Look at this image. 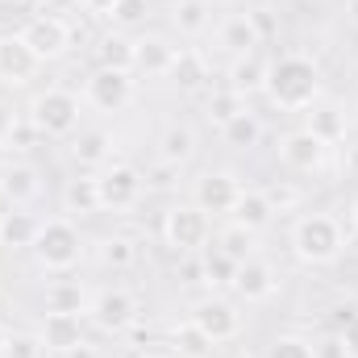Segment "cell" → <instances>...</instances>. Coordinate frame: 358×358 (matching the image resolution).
<instances>
[{"instance_id": "83f0119b", "label": "cell", "mask_w": 358, "mask_h": 358, "mask_svg": "<svg viewBox=\"0 0 358 358\" xmlns=\"http://www.w3.org/2000/svg\"><path fill=\"white\" fill-rule=\"evenodd\" d=\"M304 129H308L317 142L334 146V142H342V138H346V117H342V108H313Z\"/></svg>"}, {"instance_id": "e575fe53", "label": "cell", "mask_w": 358, "mask_h": 358, "mask_svg": "<svg viewBox=\"0 0 358 358\" xmlns=\"http://www.w3.org/2000/svg\"><path fill=\"white\" fill-rule=\"evenodd\" d=\"M171 342H176V355L179 358H208V350H213V342H208L192 321H183V325L171 329Z\"/></svg>"}, {"instance_id": "e0dca14e", "label": "cell", "mask_w": 358, "mask_h": 358, "mask_svg": "<svg viewBox=\"0 0 358 358\" xmlns=\"http://www.w3.org/2000/svg\"><path fill=\"white\" fill-rule=\"evenodd\" d=\"M217 42H221V50H229L234 59H242V55H255L263 46V34H259V25H255L250 13H234V17L221 21Z\"/></svg>"}, {"instance_id": "8d00e7d4", "label": "cell", "mask_w": 358, "mask_h": 358, "mask_svg": "<svg viewBox=\"0 0 358 358\" xmlns=\"http://www.w3.org/2000/svg\"><path fill=\"white\" fill-rule=\"evenodd\" d=\"M263 358H313V342L300 338V334H279Z\"/></svg>"}, {"instance_id": "277c9868", "label": "cell", "mask_w": 358, "mask_h": 358, "mask_svg": "<svg viewBox=\"0 0 358 358\" xmlns=\"http://www.w3.org/2000/svg\"><path fill=\"white\" fill-rule=\"evenodd\" d=\"M84 255V238L67 217H50L42 221V234L34 242V259L42 271H71Z\"/></svg>"}, {"instance_id": "681fc988", "label": "cell", "mask_w": 358, "mask_h": 358, "mask_svg": "<svg viewBox=\"0 0 358 358\" xmlns=\"http://www.w3.org/2000/svg\"><path fill=\"white\" fill-rule=\"evenodd\" d=\"M350 13H355V21H358V0H350Z\"/></svg>"}, {"instance_id": "603a6c76", "label": "cell", "mask_w": 358, "mask_h": 358, "mask_svg": "<svg viewBox=\"0 0 358 358\" xmlns=\"http://www.w3.org/2000/svg\"><path fill=\"white\" fill-rule=\"evenodd\" d=\"M108 155H113V134L108 129H80L71 138V159L80 167H100V163H108Z\"/></svg>"}, {"instance_id": "8fae6325", "label": "cell", "mask_w": 358, "mask_h": 358, "mask_svg": "<svg viewBox=\"0 0 358 358\" xmlns=\"http://www.w3.org/2000/svg\"><path fill=\"white\" fill-rule=\"evenodd\" d=\"M192 204H200L204 213H234V204H238V196H242V183L234 171H204V176L196 179V187H192Z\"/></svg>"}, {"instance_id": "7a4b0ae2", "label": "cell", "mask_w": 358, "mask_h": 358, "mask_svg": "<svg viewBox=\"0 0 358 358\" xmlns=\"http://www.w3.org/2000/svg\"><path fill=\"white\" fill-rule=\"evenodd\" d=\"M292 250H296V259H304L313 267H325L346 250V234L334 217L313 213V217H300L292 225Z\"/></svg>"}, {"instance_id": "7c38bea8", "label": "cell", "mask_w": 358, "mask_h": 358, "mask_svg": "<svg viewBox=\"0 0 358 358\" xmlns=\"http://www.w3.org/2000/svg\"><path fill=\"white\" fill-rule=\"evenodd\" d=\"M38 67H42V59L25 46L21 34H4L0 38V84L21 88V84H29L38 76Z\"/></svg>"}, {"instance_id": "d590c367", "label": "cell", "mask_w": 358, "mask_h": 358, "mask_svg": "<svg viewBox=\"0 0 358 358\" xmlns=\"http://www.w3.org/2000/svg\"><path fill=\"white\" fill-rule=\"evenodd\" d=\"M146 17H150V0H117L108 21L117 29H134V25H146Z\"/></svg>"}, {"instance_id": "4fadbf2b", "label": "cell", "mask_w": 358, "mask_h": 358, "mask_svg": "<svg viewBox=\"0 0 358 358\" xmlns=\"http://www.w3.org/2000/svg\"><path fill=\"white\" fill-rule=\"evenodd\" d=\"M0 196L8 200V208H25L42 196V171L34 163H8L0 167Z\"/></svg>"}, {"instance_id": "cb8c5ba5", "label": "cell", "mask_w": 358, "mask_h": 358, "mask_svg": "<svg viewBox=\"0 0 358 358\" xmlns=\"http://www.w3.org/2000/svg\"><path fill=\"white\" fill-rule=\"evenodd\" d=\"M63 208L71 217H96L104 204H100V183L92 176H80V179H67L63 187Z\"/></svg>"}, {"instance_id": "ac0fdd59", "label": "cell", "mask_w": 358, "mask_h": 358, "mask_svg": "<svg viewBox=\"0 0 358 358\" xmlns=\"http://www.w3.org/2000/svg\"><path fill=\"white\" fill-rule=\"evenodd\" d=\"M42 234V221L29 213V208H8L0 213V246L4 250H34Z\"/></svg>"}, {"instance_id": "484cf974", "label": "cell", "mask_w": 358, "mask_h": 358, "mask_svg": "<svg viewBox=\"0 0 358 358\" xmlns=\"http://www.w3.org/2000/svg\"><path fill=\"white\" fill-rule=\"evenodd\" d=\"M171 80L179 92H200L208 84V59L200 50H179L176 67H171Z\"/></svg>"}, {"instance_id": "ab89813d", "label": "cell", "mask_w": 358, "mask_h": 358, "mask_svg": "<svg viewBox=\"0 0 358 358\" xmlns=\"http://www.w3.org/2000/svg\"><path fill=\"white\" fill-rule=\"evenodd\" d=\"M263 192H267V200L275 204V213H287V208H296V200H300V192H296L292 183H283V179L271 183V187H263Z\"/></svg>"}, {"instance_id": "f35d334b", "label": "cell", "mask_w": 358, "mask_h": 358, "mask_svg": "<svg viewBox=\"0 0 358 358\" xmlns=\"http://www.w3.org/2000/svg\"><path fill=\"white\" fill-rule=\"evenodd\" d=\"M179 171H183V167H176V163H163V159H159V163H155V167H150L142 179H146V187H155V192H171V187L179 183Z\"/></svg>"}, {"instance_id": "8992f818", "label": "cell", "mask_w": 358, "mask_h": 358, "mask_svg": "<svg viewBox=\"0 0 358 358\" xmlns=\"http://www.w3.org/2000/svg\"><path fill=\"white\" fill-rule=\"evenodd\" d=\"M21 38H25V46L42 63H50V59H63L71 50V21L67 17H55V13H38V17L25 21Z\"/></svg>"}, {"instance_id": "11a10c76", "label": "cell", "mask_w": 358, "mask_h": 358, "mask_svg": "<svg viewBox=\"0 0 358 358\" xmlns=\"http://www.w3.org/2000/svg\"><path fill=\"white\" fill-rule=\"evenodd\" d=\"M355 246H358V238H355Z\"/></svg>"}, {"instance_id": "3957f363", "label": "cell", "mask_w": 358, "mask_h": 358, "mask_svg": "<svg viewBox=\"0 0 358 358\" xmlns=\"http://www.w3.org/2000/svg\"><path fill=\"white\" fill-rule=\"evenodd\" d=\"M25 121L42 134V138H67L80 125V96L67 88H46L38 92L25 108Z\"/></svg>"}, {"instance_id": "d6a6232c", "label": "cell", "mask_w": 358, "mask_h": 358, "mask_svg": "<svg viewBox=\"0 0 358 358\" xmlns=\"http://www.w3.org/2000/svg\"><path fill=\"white\" fill-rule=\"evenodd\" d=\"M242 108H246V104H242V96H238L234 88H221V92H213V96L204 100V117H208L213 125H229Z\"/></svg>"}, {"instance_id": "44dd1931", "label": "cell", "mask_w": 358, "mask_h": 358, "mask_svg": "<svg viewBox=\"0 0 358 358\" xmlns=\"http://www.w3.org/2000/svg\"><path fill=\"white\" fill-rule=\"evenodd\" d=\"M134 55H138V42L125 38L121 29L96 38V63L108 67V71H134Z\"/></svg>"}, {"instance_id": "74e56055", "label": "cell", "mask_w": 358, "mask_h": 358, "mask_svg": "<svg viewBox=\"0 0 358 358\" xmlns=\"http://www.w3.org/2000/svg\"><path fill=\"white\" fill-rule=\"evenodd\" d=\"M0 358H46V346L38 334H8V346Z\"/></svg>"}, {"instance_id": "ee69618b", "label": "cell", "mask_w": 358, "mask_h": 358, "mask_svg": "<svg viewBox=\"0 0 358 358\" xmlns=\"http://www.w3.org/2000/svg\"><path fill=\"white\" fill-rule=\"evenodd\" d=\"M88 17H113V8H117V0H76Z\"/></svg>"}, {"instance_id": "ffe728a7", "label": "cell", "mask_w": 358, "mask_h": 358, "mask_svg": "<svg viewBox=\"0 0 358 358\" xmlns=\"http://www.w3.org/2000/svg\"><path fill=\"white\" fill-rule=\"evenodd\" d=\"M176 55L179 50L167 38H142L138 42V55H134V71H142V76H171Z\"/></svg>"}, {"instance_id": "f1b7e54d", "label": "cell", "mask_w": 358, "mask_h": 358, "mask_svg": "<svg viewBox=\"0 0 358 358\" xmlns=\"http://www.w3.org/2000/svg\"><path fill=\"white\" fill-rule=\"evenodd\" d=\"M221 134H225V142L229 146H238V150H255L259 142H263V121L255 117V113H238L229 125H221Z\"/></svg>"}, {"instance_id": "7dc6e473", "label": "cell", "mask_w": 358, "mask_h": 358, "mask_svg": "<svg viewBox=\"0 0 358 358\" xmlns=\"http://www.w3.org/2000/svg\"><path fill=\"white\" fill-rule=\"evenodd\" d=\"M4 346H8V325L0 321V355H4Z\"/></svg>"}, {"instance_id": "d6986e66", "label": "cell", "mask_w": 358, "mask_h": 358, "mask_svg": "<svg viewBox=\"0 0 358 358\" xmlns=\"http://www.w3.org/2000/svg\"><path fill=\"white\" fill-rule=\"evenodd\" d=\"M196 146H200L196 129L183 125V121H171V125L163 129V138H159V159H163V163H176V167H187V163L196 159Z\"/></svg>"}, {"instance_id": "6da1fadb", "label": "cell", "mask_w": 358, "mask_h": 358, "mask_svg": "<svg viewBox=\"0 0 358 358\" xmlns=\"http://www.w3.org/2000/svg\"><path fill=\"white\" fill-rule=\"evenodd\" d=\"M271 104L275 108H287V113H300V108H313V100L321 96V67L308 59V55H283L267 63V88Z\"/></svg>"}, {"instance_id": "bcb514c9", "label": "cell", "mask_w": 358, "mask_h": 358, "mask_svg": "<svg viewBox=\"0 0 358 358\" xmlns=\"http://www.w3.org/2000/svg\"><path fill=\"white\" fill-rule=\"evenodd\" d=\"M63 358H100V350H96L92 342H80L76 350H67V355H63Z\"/></svg>"}, {"instance_id": "f907efd6", "label": "cell", "mask_w": 358, "mask_h": 358, "mask_svg": "<svg viewBox=\"0 0 358 358\" xmlns=\"http://www.w3.org/2000/svg\"><path fill=\"white\" fill-rule=\"evenodd\" d=\"M138 358H167V355H155V350H150V355H138Z\"/></svg>"}, {"instance_id": "5bb4252c", "label": "cell", "mask_w": 358, "mask_h": 358, "mask_svg": "<svg viewBox=\"0 0 358 358\" xmlns=\"http://www.w3.org/2000/svg\"><path fill=\"white\" fill-rule=\"evenodd\" d=\"M234 292L242 296V300H250V304H259V300H271L275 292H279V271L271 267L267 259H246L242 267H238V279H234Z\"/></svg>"}, {"instance_id": "5b68a950", "label": "cell", "mask_w": 358, "mask_h": 358, "mask_svg": "<svg viewBox=\"0 0 358 358\" xmlns=\"http://www.w3.org/2000/svg\"><path fill=\"white\" fill-rule=\"evenodd\" d=\"M163 242L176 255H200L213 242V217L200 204H176L163 217Z\"/></svg>"}, {"instance_id": "7bdbcfd3", "label": "cell", "mask_w": 358, "mask_h": 358, "mask_svg": "<svg viewBox=\"0 0 358 358\" xmlns=\"http://www.w3.org/2000/svg\"><path fill=\"white\" fill-rule=\"evenodd\" d=\"M17 125H21V117H17L8 104H0V142H4V146H8V138H13Z\"/></svg>"}, {"instance_id": "4dcf8cb0", "label": "cell", "mask_w": 358, "mask_h": 358, "mask_svg": "<svg viewBox=\"0 0 358 358\" xmlns=\"http://www.w3.org/2000/svg\"><path fill=\"white\" fill-rule=\"evenodd\" d=\"M217 250H225L234 263H246V259H255V229H246V225H225L221 234H217Z\"/></svg>"}, {"instance_id": "836d02e7", "label": "cell", "mask_w": 358, "mask_h": 358, "mask_svg": "<svg viewBox=\"0 0 358 358\" xmlns=\"http://www.w3.org/2000/svg\"><path fill=\"white\" fill-rule=\"evenodd\" d=\"M46 313H80L84 317V287L80 283H50L46 287Z\"/></svg>"}, {"instance_id": "ba28073f", "label": "cell", "mask_w": 358, "mask_h": 358, "mask_svg": "<svg viewBox=\"0 0 358 358\" xmlns=\"http://www.w3.org/2000/svg\"><path fill=\"white\" fill-rule=\"evenodd\" d=\"M96 183H100V204H104V208H113V213L134 208V204L142 200V192H146L142 171H138V167H129V163L108 167L104 176H96Z\"/></svg>"}, {"instance_id": "4316f807", "label": "cell", "mask_w": 358, "mask_h": 358, "mask_svg": "<svg viewBox=\"0 0 358 358\" xmlns=\"http://www.w3.org/2000/svg\"><path fill=\"white\" fill-rule=\"evenodd\" d=\"M208 21H213V4H208V0H176V4H171V25H176L183 38L204 34Z\"/></svg>"}, {"instance_id": "30bf717a", "label": "cell", "mask_w": 358, "mask_h": 358, "mask_svg": "<svg viewBox=\"0 0 358 358\" xmlns=\"http://www.w3.org/2000/svg\"><path fill=\"white\" fill-rule=\"evenodd\" d=\"M88 313L104 334H125V329L138 321V296H134L129 287H104V292L92 300Z\"/></svg>"}, {"instance_id": "7402d4cb", "label": "cell", "mask_w": 358, "mask_h": 358, "mask_svg": "<svg viewBox=\"0 0 358 358\" xmlns=\"http://www.w3.org/2000/svg\"><path fill=\"white\" fill-rule=\"evenodd\" d=\"M238 225H246V229H255V234H263L271 221H275V204L267 200V192H246L242 187V196H238V204H234V213H229Z\"/></svg>"}, {"instance_id": "816d5d0a", "label": "cell", "mask_w": 358, "mask_h": 358, "mask_svg": "<svg viewBox=\"0 0 358 358\" xmlns=\"http://www.w3.org/2000/svg\"><path fill=\"white\" fill-rule=\"evenodd\" d=\"M355 234H358V204H355Z\"/></svg>"}, {"instance_id": "f5cc1de1", "label": "cell", "mask_w": 358, "mask_h": 358, "mask_svg": "<svg viewBox=\"0 0 358 358\" xmlns=\"http://www.w3.org/2000/svg\"><path fill=\"white\" fill-rule=\"evenodd\" d=\"M8 4H25V0H8Z\"/></svg>"}, {"instance_id": "b9f144b4", "label": "cell", "mask_w": 358, "mask_h": 358, "mask_svg": "<svg viewBox=\"0 0 358 358\" xmlns=\"http://www.w3.org/2000/svg\"><path fill=\"white\" fill-rule=\"evenodd\" d=\"M176 275H179V283H204V263H200V255H187V263H179Z\"/></svg>"}, {"instance_id": "1f68e13d", "label": "cell", "mask_w": 358, "mask_h": 358, "mask_svg": "<svg viewBox=\"0 0 358 358\" xmlns=\"http://www.w3.org/2000/svg\"><path fill=\"white\" fill-rule=\"evenodd\" d=\"M96 255H100V267L129 271V267H134V259H138V246H134L129 238H121V234H113V238H104V242L96 246Z\"/></svg>"}, {"instance_id": "f546056e", "label": "cell", "mask_w": 358, "mask_h": 358, "mask_svg": "<svg viewBox=\"0 0 358 358\" xmlns=\"http://www.w3.org/2000/svg\"><path fill=\"white\" fill-rule=\"evenodd\" d=\"M200 263H204V283H213V287H234L238 267H242V263H234V259H229L225 250H217V246L200 250Z\"/></svg>"}, {"instance_id": "52a82bcc", "label": "cell", "mask_w": 358, "mask_h": 358, "mask_svg": "<svg viewBox=\"0 0 358 358\" xmlns=\"http://www.w3.org/2000/svg\"><path fill=\"white\" fill-rule=\"evenodd\" d=\"M192 325H196L213 346H221V342H234V338L242 334V313H238L225 296H204V300L192 304Z\"/></svg>"}, {"instance_id": "f6af8a7d", "label": "cell", "mask_w": 358, "mask_h": 358, "mask_svg": "<svg viewBox=\"0 0 358 358\" xmlns=\"http://www.w3.org/2000/svg\"><path fill=\"white\" fill-rule=\"evenodd\" d=\"M342 342H346V355H350V358H358V313L350 317V325L342 329Z\"/></svg>"}, {"instance_id": "9c48e42d", "label": "cell", "mask_w": 358, "mask_h": 358, "mask_svg": "<svg viewBox=\"0 0 358 358\" xmlns=\"http://www.w3.org/2000/svg\"><path fill=\"white\" fill-rule=\"evenodd\" d=\"M134 76L129 71H108V67H96L88 76V104L100 113H121L134 104Z\"/></svg>"}, {"instance_id": "9a60e30c", "label": "cell", "mask_w": 358, "mask_h": 358, "mask_svg": "<svg viewBox=\"0 0 358 358\" xmlns=\"http://www.w3.org/2000/svg\"><path fill=\"white\" fill-rule=\"evenodd\" d=\"M38 338H42V346L50 355H67V350H76L84 342V317L80 313H46Z\"/></svg>"}, {"instance_id": "c3c4849f", "label": "cell", "mask_w": 358, "mask_h": 358, "mask_svg": "<svg viewBox=\"0 0 358 358\" xmlns=\"http://www.w3.org/2000/svg\"><path fill=\"white\" fill-rule=\"evenodd\" d=\"M0 167H8V146L0 142Z\"/></svg>"}, {"instance_id": "db71d44e", "label": "cell", "mask_w": 358, "mask_h": 358, "mask_svg": "<svg viewBox=\"0 0 358 358\" xmlns=\"http://www.w3.org/2000/svg\"><path fill=\"white\" fill-rule=\"evenodd\" d=\"M25 4H42V0H25Z\"/></svg>"}, {"instance_id": "2e32d148", "label": "cell", "mask_w": 358, "mask_h": 358, "mask_svg": "<svg viewBox=\"0 0 358 358\" xmlns=\"http://www.w3.org/2000/svg\"><path fill=\"white\" fill-rule=\"evenodd\" d=\"M279 159H283V167L287 171H317L321 163H325V142H317L308 129H296V134H287L283 142H279Z\"/></svg>"}, {"instance_id": "60d3db41", "label": "cell", "mask_w": 358, "mask_h": 358, "mask_svg": "<svg viewBox=\"0 0 358 358\" xmlns=\"http://www.w3.org/2000/svg\"><path fill=\"white\" fill-rule=\"evenodd\" d=\"M313 358H350V355H346V342H342V334H329V338H321V342L313 346Z\"/></svg>"}, {"instance_id": "d4e9b609", "label": "cell", "mask_w": 358, "mask_h": 358, "mask_svg": "<svg viewBox=\"0 0 358 358\" xmlns=\"http://www.w3.org/2000/svg\"><path fill=\"white\" fill-rule=\"evenodd\" d=\"M229 88L238 92V96H255V92L267 88V63L259 59V50L234 59V67H229Z\"/></svg>"}]
</instances>
